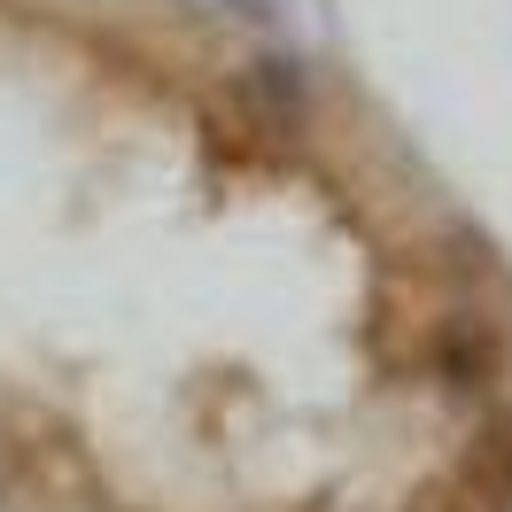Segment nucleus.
<instances>
[{
  "label": "nucleus",
  "instance_id": "1",
  "mask_svg": "<svg viewBox=\"0 0 512 512\" xmlns=\"http://www.w3.org/2000/svg\"><path fill=\"white\" fill-rule=\"evenodd\" d=\"M233 109H241V125L256 140H311L319 125V86H311V70L295 63V55H249V63L233 70Z\"/></svg>",
  "mask_w": 512,
  "mask_h": 512
},
{
  "label": "nucleus",
  "instance_id": "2",
  "mask_svg": "<svg viewBox=\"0 0 512 512\" xmlns=\"http://www.w3.org/2000/svg\"><path fill=\"white\" fill-rule=\"evenodd\" d=\"M497 373H505V334L481 311H443L427 334V381L443 396H481V388H497Z\"/></svg>",
  "mask_w": 512,
  "mask_h": 512
},
{
  "label": "nucleus",
  "instance_id": "3",
  "mask_svg": "<svg viewBox=\"0 0 512 512\" xmlns=\"http://www.w3.org/2000/svg\"><path fill=\"white\" fill-rule=\"evenodd\" d=\"M458 489L474 512H512V404L474 419V435L458 450Z\"/></svg>",
  "mask_w": 512,
  "mask_h": 512
},
{
  "label": "nucleus",
  "instance_id": "4",
  "mask_svg": "<svg viewBox=\"0 0 512 512\" xmlns=\"http://www.w3.org/2000/svg\"><path fill=\"white\" fill-rule=\"evenodd\" d=\"M225 16H241V24H280V8L288 0H218Z\"/></svg>",
  "mask_w": 512,
  "mask_h": 512
}]
</instances>
